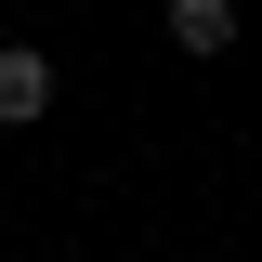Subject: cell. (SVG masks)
<instances>
[{"instance_id": "1", "label": "cell", "mask_w": 262, "mask_h": 262, "mask_svg": "<svg viewBox=\"0 0 262 262\" xmlns=\"http://www.w3.org/2000/svg\"><path fill=\"white\" fill-rule=\"evenodd\" d=\"M39 105H53V53H27V39H13V53H0V131H27Z\"/></svg>"}, {"instance_id": "2", "label": "cell", "mask_w": 262, "mask_h": 262, "mask_svg": "<svg viewBox=\"0 0 262 262\" xmlns=\"http://www.w3.org/2000/svg\"><path fill=\"white\" fill-rule=\"evenodd\" d=\"M170 39L184 53H236V0H170Z\"/></svg>"}]
</instances>
